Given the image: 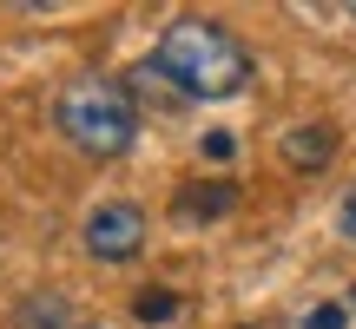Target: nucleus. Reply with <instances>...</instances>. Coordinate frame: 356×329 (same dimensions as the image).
Wrapping results in <instances>:
<instances>
[{
	"instance_id": "obj_11",
	"label": "nucleus",
	"mask_w": 356,
	"mask_h": 329,
	"mask_svg": "<svg viewBox=\"0 0 356 329\" xmlns=\"http://www.w3.org/2000/svg\"><path fill=\"white\" fill-rule=\"evenodd\" d=\"M350 310H356V283H350Z\"/></svg>"
},
{
	"instance_id": "obj_8",
	"label": "nucleus",
	"mask_w": 356,
	"mask_h": 329,
	"mask_svg": "<svg viewBox=\"0 0 356 329\" xmlns=\"http://www.w3.org/2000/svg\"><path fill=\"white\" fill-rule=\"evenodd\" d=\"M343 323H350V310H343V303H317V310L304 317V329H343Z\"/></svg>"
},
{
	"instance_id": "obj_10",
	"label": "nucleus",
	"mask_w": 356,
	"mask_h": 329,
	"mask_svg": "<svg viewBox=\"0 0 356 329\" xmlns=\"http://www.w3.org/2000/svg\"><path fill=\"white\" fill-rule=\"evenodd\" d=\"M204 158H231V132H211L204 139Z\"/></svg>"
},
{
	"instance_id": "obj_4",
	"label": "nucleus",
	"mask_w": 356,
	"mask_h": 329,
	"mask_svg": "<svg viewBox=\"0 0 356 329\" xmlns=\"http://www.w3.org/2000/svg\"><path fill=\"white\" fill-rule=\"evenodd\" d=\"M330 158H337V126L330 119H310V126L284 132V164H291V171H323Z\"/></svg>"
},
{
	"instance_id": "obj_7",
	"label": "nucleus",
	"mask_w": 356,
	"mask_h": 329,
	"mask_svg": "<svg viewBox=\"0 0 356 329\" xmlns=\"http://www.w3.org/2000/svg\"><path fill=\"white\" fill-rule=\"evenodd\" d=\"M132 317H139V323H172V317H178V296L152 283V290H139V296H132Z\"/></svg>"
},
{
	"instance_id": "obj_6",
	"label": "nucleus",
	"mask_w": 356,
	"mask_h": 329,
	"mask_svg": "<svg viewBox=\"0 0 356 329\" xmlns=\"http://www.w3.org/2000/svg\"><path fill=\"white\" fill-rule=\"evenodd\" d=\"M20 329H66V303H60V296H47V290H33L20 303Z\"/></svg>"
},
{
	"instance_id": "obj_1",
	"label": "nucleus",
	"mask_w": 356,
	"mask_h": 329,
	"mask_svg": "<svg viewBox=\"0 0 356 329\" xmlns=\"http://www.w3.org/2000/svg\"><path fill=\"white\" fill-rule=\"evenodd\" d=\"M152 73L172 79L178 99H231V92H244V79H251V53H244V40L231 33V26L185 13V20H172L165 33H159Z\"/></svg>"
},
{
	"instance_id": "obj_3",
	"label": "nucleus",
	"mask_w": 356,
	"mask_h": 329,
	"mask_svg": "<svg viewBox=\"0 0 356 329\" xmlns=\"http://www.w3.org/2000/svg\"><path fill=\"white\" fill-rule=\"evenodd\" d=\"M79 244H86V257H99V264H132V257L145 251V211L126 198H106L86 211V224H79Z\"/></svg>"
},
{
	"instance_id": "obj_2",
	"label": "nucleus",
	"mask_w": 356,
	"mask_h": 329,
	"mask_svg": "<svg viewBox=\"0 0 356 329\" xmlns=\"http://www.w3.org/2000/svg\"><path fill=\"white\" fill-rule=\"evenodd\" d=\"M53 119H60L66 145H79L86 158H119L132 139H139V99H132V86L99 79V73L66 79Z\"/></svg>"
},
{
	"instance_id": "obj_5",
	"label": "nucleus",
	"mask_w": 356,
	"mask_h": 329,
	"mask_svg": "<svg viewBox=\"0 0 356 329\" xmlns=\"http://www.w3.org/2000/svg\"><path fill=\"white\" fill-rule=\"evenodd\" d=\"M172 211L185 217V224H198V217H225V211H238V185H231V178H198V185H178Z\"/></svg>"
},
{
	"instance_id": "obj_9",
	"label": "nucleus",
	"mask_w": 356,
	"mask_h": 329,
	"mask_svg": "<svg viewBox=\"0 0 356 329\" xmlns=\"http://www.w3.org/2000/svg\"><path fill=\"white\" fill-rule=\"evenodd\" d=\"M337 230H343V237L356 244V185L343 191V204H337Z\"/></svg>"
}]
</instances>
